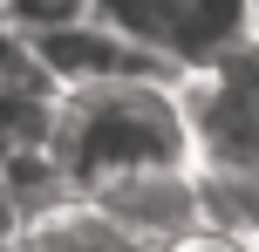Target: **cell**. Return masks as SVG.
<instances>
[{"label":"cell","instance_id":"6da1fadb","mask_svg":"<svg viewBox=\"0 0 259 252\" xmlns=\"http://www.w3.org/2000/svg\"><path fill=\"white\" fill-rule=\"evenodd\" d=\"M55 157L75 177L82 198L123 184L143 171L191 164V116H184V82H103V89H68L55 123Z\"/></svg>","mask_w":259,"mask_h":252},{"label":"cell","instance_id":"8992f818","mask_svg":"<svg viewBox=\"0 0 259 252\" xmlns=\"http://www.w3.org/2000/svg\"><path fill=\"white\" fill-rule=\"evenodd\" d=\"M55 123H62V89L48 75L0 82V164L27 150H55Z\"/></svg>","mask_w":259,"mask_h":252},{"label":"cell","instance_id":"ba28073f","mask_svg":"<svg viewBox=\"0 0 259 252\" xmlns=\"http://www.w3.org/2000/svg\"><path fill=\"white\" fill-rule=\"evenodd\" d=\"M198 177H205V171H198ZM205 191H211V225H219L225 239H239L246 252H259V171L232 177V184H211V177H205Z\"/></svg>","mask_w":259,"mask_h":252},{"label":"cell","instance_id":"52a82bcc","mask_svg":"<svg viewBox=\"0 0 259 252\" xmlns=\"http://www.w3.org/2000/svg\"><path fill=\"white\" fill-rule=\"evenodd\" d=\"M0 177H7V191H14V205H21V218H27V225H41V218L68 212V205L82 198V191H75V177L62 171V157H55V150L7 157V164H0Z\"/></svg>","mask_w":259,"mask_h":252},{"label":"cell","instance_id":"3957f363","mask_svg":"<svg viewBox=\"0 0 259 252\" xmlns=\"http://www.w3.org/2000/svg\"><path fill=\"white\" fill-rule=\"evenodd\" d=\"M184 116H191V164L211 184L259 171V82L246 68H211L184 82Z\"/></svg>","mask_w":259,"mask_h":252},{"label":"cell","instance_id":"5b68a950","mask_svg":"<svg viewBox=\"0 0 259 252\" xmlns=\"http://www.w3.org/2000/svg\"><path fill=\"white\" fill-rule=\"evenodd\" d=\"M259 0H178L170 21V62L184 75H211V68H239L252 41Z\"/></svg>","mask_w":259,"mask_h":252},{"label":"cell","instance_id":"7c38bea8","mask_svg":"<svg viewBox=\"0 0 259 252\" xmlns=\"http://www.w3.org/2000/svg\"><path fill=\"white\" fill-rule=\"evenodd\" d=\"M239 68H246V75L259 82V14H252V41H246V62H239Z\"/></svg>","mask_w":259,"mask_h":252},{"label":"cell","instance_id":"9c48e42d","mask_svg":"<svg viewBox=\"0 0 259 252\" xmlns=\"http://www.w3.org/2000/svg\"><path fill=\"white\" fill-rule=\"evenodd\" d=\"M89 14H103L109 27H123L130 41L170 55V21H178V0H89Z\"/></svg>","mask_w":259,"mask_h":252},{"label":"cell","instance_id":"277c9868","mask_svg":"<svg viewBox=\"0 0 259 252\" xmlns=\"http://www.w3.org/2000/svg\"><path fill=\"white\" fill-rule=\"evenodd\" d=\"M96 212L116 218L137 245L150 252H170L184 239H198V232H219L211 225V191L205 177H198V164H170V171H143V177H123V184L96 191Z\"/></svg>","mask_w":259,"mask_h":252},{"label":"cell","instance_id":"30bf717a","mask_svg":"<svg viewBox=\"0 0 259 252\" xmlns=\"http://www.w3.org/2000/svg\"><path fill=\"white\" fill-rule=\"evenodd\" d=\"M0 7H7V21H21L27 34H41V27L82 21V14H89V0H0Z\"/></svg>","mask_w":259,"mask_h":252},{"label":"cell","instance_id":"8fae6325","mask_svg":"<svg viewBox=\"0 0 259 252\" xmlns=\"http://www.w3.org/2000/svg\"><path fill=\"white\" fill-rule=\"evenodd\" d=\"M21 239H27V218H21V205H14L7 177H0V252H14Z\"/></svg>","mask_w":259,"mask_h":252},{"label":"cell","instance_id":"7a4b0ae2","mask_svg":"<svg viewBox=\"0 0 259 252\" xmlns=\"http://www.w3.org/2000/svg\"><path fill=\"white\" fill-rule=\"evenodd\" d=\"M34 55L48 68L55 89H103V82H191L170 55L130 41L123 27H109L103 14H82V21H62V27H41L34 34Z\"/></svg>","mask_w":259,"mask_h":252},{"label":"cell","instance_id":"4fadbf2b","mask_svg":"<svg viewBox=\"0 0 259 252\" xmlns=\"http://www.w3.org/2000/svg\"><path fill=\"white\" fill-rule=\"evenodd\" d=\"M0 14H7V7H0Z\"/></svg>","mask_w":259,"mask_h":252}]
</instances>
